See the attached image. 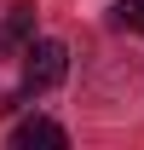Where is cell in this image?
<instances>
[{"instance_id": "cell-1", "label": "cell", "mask_w": 144, "mask_h": 150, "mask_svg": "<svg viewBox=\"0 0 144 150\" xmlns=\"http://www.w3.org/2000/svg\"><path fill=\"white\" fill-rule=\"evenodd\" d=\"M69 75V46L64 40H29V52H23V87L29 93H46Z\"/></svg>"}, {"instance_id": "cell-2", "label": "cell", "mask_w": 144, "mask_h": 150, "mask_svg": "<svg viewBox=\"0 0 144 150\" xmlns=\"http://www.w3.org/2000/svg\"><path fill=\"white\" fill-rule=\"evenodd\" d=\"M12 144H18V150H64L69 133L58 127V121H46V115H29V121L12 127Z\"/></svg>"}, {"instance_id": "cell-3", "label": "cell", "mask_w": 144, "mask_h": 150, "mask_svg": "<svg viewBox=\"0 0 144 150\" xmlns=\"http://www.w3.org/2000/svg\"><path fill=\"white\" fill-rule=\"evenodd\" d=\"M29 40H35V6H12L6 23H0V58L29 52Z\"/></svg>"}, {"instance_id": "cell-4", "label": "cell", "mask_w": 144, "mask_h": 150, "mask_svg": "<svg viewBox=\"0 0 144 150\" xmlns=\"http://www.w3.org/2000/svg\"><path fill=\"white\" fill-rule=\"evenodd\" d=\"M115 18H121L127 29H138V35H144V0H121V6H115Z\"/></svg>"}]
</instances>
